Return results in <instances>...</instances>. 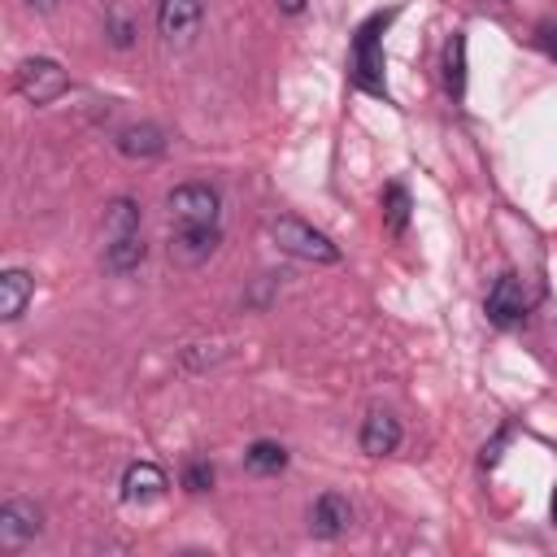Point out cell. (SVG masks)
Here are the masks:
<instances>
[{"instance_id":"cell-19","label":"cell","mask_w":557,"mask_h":557,"mask_svg":"<svg viewBox=\"0 0 557 557\" xmlns=\"http://www.w3.org/2000/svg\"><path fill=\"white\" fill-rule=\"evenodd\" d=\"M183 487H187V492H209V487H213V466H209V461H187Z\"/></svg>"},{"instance_id":"cell-17","label":"cell","mask_w":557,"mask_h":557,"mask_svg":"<svg viewBox=\"0 0 557 557\" xmlns=\"http://www.w3.org/2000/svg\"><path fill=\"white\" fill-rule=\"evenodd\" d=\"M444 83H448L453 100L466 96V35H453L444 48Z\"/></svg>"},{"instance_id":"cell-4","label":"cell","mask_w":557,"mask_h":557,"mask_svg":"<svg viewBox=\"0 0 557 557\" xmlns=\"http://www.w3.org/2000/svg\"><path fill=\"white\" fill-rule=\"evenodd\" d=\"M13 87H17V96L30 100V104H52V100L70 87V74H65L52 57H30V61L17 65Z\"/></svg>"},{"instance_id":"cell-6","label":"cell","mask_w":557,"mask_h":557,"mask_svg":"<svg viewBox=\"0 0 557 557\" xmlns=\"http://www.w3.org/2000/svg\"><path fill=\"white\" fill-rule=\"evenodd\" d=\"M44 527L39 505L30 500H4L0 505V548H22L26 540H35Z\"/></svg>"},{"instance_id":"cell-9","label":"cell","mask_w":557,"mask_h":557,"mask_svg":"<svg viewBox=\"0 0 557 557\" xmlns=\"http://www.w3.org/2000/svg\"><path fill=\"white\" fill-rule=\"evenodd\" d=\"M357 444H361L366 457H387V453H396V448H400V422H396V413L370 409V413L361 418Z\"/></svg>"},{"instance_id":"cell-18","label":"cell","mask_w":557,"mask_h":557,"mask_svg":"<svg viewBox=\"0 0 557 557\" xmlns=\"http://www.w3.org/2000/svg\"><path fill=\"white\" fill-rule=\"evenodd\" d=\"M409 191L400 187V183H387L383 187V226L392 231V235H400L405 226H409Z\"/></svg>"},{"instance_id":"cell-16","label":"cell","mask_w":557,"mask_h":557,"mask_svg":"<svg viewBox=\"0 0 557 557\" xmlns=\"http://www.w3.org/2000/svg\"><path fill=\"white\" fill-rule=\"evenodd\" d=\"M244 466H248L252 474H278V470L287 466V448L274 444V440H257V444H248Z\"/></svg>"},{"instance_id":"cell-7","label":"cell","mask_w":557,"mask_h":557,"mask_svg":"<svg viewBox=\"0 0 557 557\" xmlns=\"http://www.w3.org/2000/svg\"><path fill=\"white\" fill-rule=\"evenodd\" d=\"M483 309H487V318H492L496 326L518 322V318L527 313V283H522L518 274H500V278L492 283V292H487Z\"/></svg>"},{"instance_id":"cell-22","label":"cell","mask_w":557,"mask_h":557,"mask_svg":"<svg viewBox=\"0 0 557 557\" xmlns=\"http://www.w3.org/2000/svg\"><path fill=\"white\" fill-rule=\"evenodd\" d=\"M26 4H35V9H52L57 0H26Z\"/></svg>"},{"instance_id":"cell-20","label":"cell","mask_w":557,"mask_h":557,"mask_svg":"<svg viewBox=\"0 0 557 557\" xmlns=\"http://www.w3.org/2000/svg\"><path fill=\"white\" fill-rule=\"evenodd\" d=\"M544 52L557 61V30H544Z\"/></svg>"},{"instance_id":"cell-3","label":"cell","mask_w":557,"mask_h":557,"mask_svg":"<svg viewBox=\"0 0 557 557\" xmlns=\"http://www.w3.org/2000/svg\"><path fill=\"white\" fill-rule=\"evenodd\" d=\"M165 205L170 226H222V196L209 183H178Z\"/></svg>"},{"instance_id":"cell-2","label":"cell","mask_w":557,"mask_h":557,"mask_svg":"<svg viewBox=\"0 0 557 557\" xmlns=\"http://www.w3.org/2000/svg\"><path fill=\"white\" fill-rule=\"evenodd\" d=\"M392 17H396V9L374 13L352 35V83L361 91H370V96H383V100H387V83H383V44H379V35H383V26Z\"/></svg>"},{"instance_id":"cell-13","label":"cell","mask_w":557,"mask_h":557,"mask_svg":"<svg viewBox=\"0 0 557 557\" xmlns=\"http://www.w3.org/2000/svg\"><path fill=\"white\" fill-rule=\"evenodd\" d=\"M30 292H35V278L26 270H4L0 274V313H4V322H17L26 313Z\"/></svg>"},{"instance_id":"cell-1","label":"cell","mask_w":557,"mask_h":557,"mask_svg":"<svg viewBox=\"0 0 557 557\" xmlns=\"http://www.w3.org/2000/svg\"><path fill=\"white\" fill-rule=\"evenodd\" d=\"M270 239L278 252L296 257V261H309V265H335L339 261V248L331 244V235H322L318 226H309L305 218H292V213H278L270 218Z\"/></svg>"},{"instance_id":"cell-15","label":"cell","mask_w":557,"mask_h":557,"mask_svg":"<svg viewBox=\"0 0 557 557\" xmlns=\"http://www.w3.org/2000/svg\"><path fill=\"white\" fill-rule=\"evenodd\" d=\"M122 235H139V205L131 196H117L104 209V239H122Z\"/></svg>"},{"instance_id":"cell-12","label":"cell","mask_w":557,"mask_h":557,"mask_svg":"<svg viewBox=\"0 0 557 557\" xmlns=\"http://www.w3.org/2000/svg\"><path fill=\"white\" fill-rule=\"evenodd\" d=\"M113 144H117L122 157H161V152H165V135H161L157 126H148V122L122 126V131L113 135Z\"/></svg>"},{"instance_id":"cell-8","label":"cell","mask_w":557,"mask_h":557,"mask_svg":"<svg viewBox=\"0 0 557 557\" xmlns=\"http://www.w3.org/2000/svg\"><path fill=\"white\" fill-rule=\"evenodd\" d=\"M200 13H205V0H157V30L170 44H187L200 26Z\"/></svg>"},{"instance_id":"cell-5","label":"cell","mask_w":557,"mask_h":557,"mask_svg":"<svg viewBox=\"0 0 557 557\" xmlns=\"http://www.w3.org/2000/svg\"><path fill=\"white\" fill-rule=\"evenodd\" d=\"M222 239V226H174L170 231V261L178 265H200L213 257Z\"/></svg>"},{"instance_id":"cell-23","label":"cell","mask_w":557,"mask_h":557,"mask_svg":"<svg viewBox=\"0 0 557 557\" xmlns=\"http://www.w3.org/2000/svg\"><path fill=\"white\" fill-rule=\"evenodd\" d=\"M553 522H557V492H553Z\"/></svg>"},{"instance_id":"cell-14","label":"cell","mask_w":557,"mask_h":557,"mask_svg":"<svg viewBox=\"0 0 557 557\" xmlns=\"http://www.w3.org/2000/svg\"><path fill=\"white\" fill-rule=\"evenodd\" d=\"M144 257H148L144 235H122V239H109L104 244V270L109 274H131V270H139Z\"/></svg>"},{"instance_id":"cell-11","label":"cell","mask_w":557,"mask_h":557,"mask_svg":"<svg viewBox=\"0 0 557 557\" xmlns=\"http://www.w3.org/2000/svg\"><path fill=\"white\" fill-rule=\"evenodd\" d=\"M165 487H170V483H165V470H161L157 461H135V466H126V474H122V500H126V505H148V500H157Z\"/></svg>"},{"instance_id":"cell-10","label":"cell","mask_w":557,"mask_h":557,"mask_svg":"<svg viewBox=\"0 0 557 557\" xmlns=\"http://www.w3.org/2000/svg\"><path fill=\"white\" fill-rule=\"evenodd\" d=\"M309 527H313V535H322V540L348 535V527H352V505H348V496L322 492V496L313 500V509H309Z\"/></svg>"},{"instance_id":"cell-21","label":"cell","mask_w":557,"mask_h":557,"mask_svg":"<svg viewBox=\"0 0 557 557\" xmlns=\"http://www.w3.org/2000/svg\"><path fill=\"white\" fill-rule=\"evenodd\" d=\"M278 9H283V13H300V9H305V0H278Z\"/></svg>"}]
</instances>
